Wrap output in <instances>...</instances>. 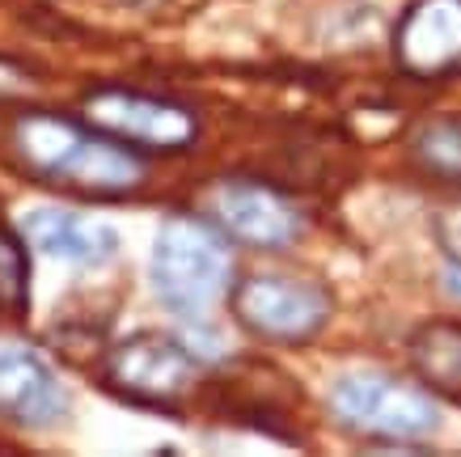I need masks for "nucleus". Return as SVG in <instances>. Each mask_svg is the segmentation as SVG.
Wrapping results in <instances>:
<instances>
[{"label":"nucleus","instance_id":"9b49d317","mask_svg":"<svg viewBox=\"0 0 461 457\" xmlns=\"http://www.w3.org/2000/svg\"><path fill=\"white\" fill-rule=\"evenodd\" d=\"M411 364L428 389L461 398V322H428L411 334Z\"/></svg>","mask_w":461,"mask_h":457},{"label":"nucleus","instance_id":"f03ea898","mask_svg":"<svg viewBox=\"0 0 461 457\" xmlns=\"http://www.w3.org/2000/svg\"><path fill=\"white\" fill-rule=\"evenodd\" d=\"M153 297L178 318H203L233 284L229 233L203 216H166L149 254Z\"/></svg>","mask_w":461,"mask_h":457},{"label":"nucleus","instance_id":"1a4fd4ad","mask_svg":"<svg viewBox=\"0 0 461 457\" xmlns=\"http://www.w3.org/2000/svg\"><path fill=\"white\" fill-rule=\"evenodd\" d=\"M393 64L420 81L461 72V0H411L393 26Z\"/></svg>","mask_w":461,"mask_h":457},{"label":"nucleus","instance_id":"2eb2a0df","mask_svg":"<svg viewBox=\"0 0 461 457\" xmlns=\"http://www.w3.org/2000/svg\"><path fill=\"white\" fill-rule=\"evenodd\" d=\"M445 288L453 292V297H457L461 301V259H453V263L445 267Z\"/></svg>","mask_w":461,"mask_h":457},{"label":"nucleus","instance_id":"4468645a","mask_svg":"<svg viewBox=\"0 0 461 457\" xmlns=\"http://www.w3.org/2000/svg\"><path fill=\"white\" fill-rule=\"evenodd\" d=\"M445 242L453 250V259H461V204L445 216Z\"/></svg>","mask_w":461,"mask_h":457},{"label":"nucleus","instance_id":"7ed1b4c3","mask_svg":"<svg viewBox=\"0 0 461 457\" xmlns=\"http://www.w3.org/2000/svg\"><path fill=\"white\" fill-rule=\"evenodd\" d=\"M199 369H203V356L186 339L140 331L119 339L106 352L102 386L114 398L136 402V407H174L191 394V386L199 381Z\"/></svg>","mask_w":461,"mask_h":457},{"label":"nucleus","instance_id":"6e6552de","mask_svg":"<svg viewBox=\"0 0 461 457\" xmlns=\"http://www.w3.org/2000/svg\"><path fill=\"white\" fill-rule=\"evenodd\" d=\"M72 411L51 361L22 339H0V419L17 428H56Z\"/></svg>","mask_w":461,"mask_h":457},{"label":"nucleus","instance_id":"f257e3e1","mask_svg":"<svg viewBox=\"0 0 461 457\" xmlns=\"http://www.w3.org/2000/svg\"><path fill=\"white\" fill-rule=\"evenodd\" d=\"M9 149L17 166L47 187L81 199H123L149 182L140 149L102 132L89 119L59 111H26L9 127Z\"/></svg>","mask_w":461,"mask_h":457},{"label":"nucleus","instance_id":"39448f33","mask_svg":"<svg viewBox=\"0 0 461 457\" xmlns=\"http://www.w3.org/2000/svg\"><path fill=\"white\" fill-rule=\"evenodd\" d=\"M229 301L241 331H250L263 343H309L335 318V301L318 279L280 276V271L238 279Z\"/></svg>","mask_w":461,"mask_h":457},{"label":"nucleus","instance_id":"f8f14e48","mask_svg":"<svg viewBox=\"0 0 461 457\" xmlns=\"http://www.w3.org/2000/svg\"><path fill=\"white\" fill-rule=\"evenodd\" d=\"M411 152L432 178L461 182V119L436 114V119L420 123L411 136Z\"/></svg>","mask_w":461,"mask_h":457},{"label":"nucleus","instance_id":"0eeeda50","mask_svg":"<svg viewBox=\"0 0 461 457\" xmlns=\"http://www.w3.org/2000/svg\"><path fill=\"white\" fill-rule=\"evenodd\" d=\"M212 221L254 250H293L305 237V216L293 199L258 178H224L212 187Z\"/></svg>","mask_w":461,"mask_h":457},{"label":"nucleus","instance_id":"ddd939ff","mask_svg":"<svg viewBox=\"0 0 461 457\" xmlns=\"http://www.w3.org/2000/svg\"><path fill=\"white\" fill-rule=\"evenodd\" d=\"M30 250L26 233L14 224H0V314L26 318L30 309Z\"/></svg>","mask_w":461,"mask_h":457},{"label":"nucleus","instance_id":"20e7f679","mask_svg":"<svg viewBox=\"0 0 461 457\" xmlns=\"http://www.w3.org/2000/svg\"><path fill=\"white\" fill-rule=\"evenodd\" d=\"M330 411L348 428L385 436V441L415 444L440 428V407L423 386H411L402 377L390 373H343L330 386Z\"/></svg>","mask_w":461,"mask_h":457},{"label":"nucleus","instance_id":"9d476101","mask_svg":"<svg viewBox=\"0 0 461 457\" xmlns=\"http://www.w3.org/2000/svg\"><path fill=\"white\" fill-rule=\"evenodd\" d=\"M22 233H26L30 250L56 263L81 267H106L119 254V229L111 221H98L89 212L72 208H30L22 216Z\"/></svg>","mask_w":461,"mask_h":457},{"label":"nucleus","instance_id":"423d86ee","mask_svg":"<svg viewBox=\"0 0 461 457\" xmlns=\"http://www.w3.org/2000/svg\"><path fill=\"white\" fill-rule=\"evenodd\" d=\"M81 114L140 152H182L199 140V119L191 106L131 85L89 89L81 97Z\"/></svg>","mask_w":461,"mask_h":457}]
</instances>
